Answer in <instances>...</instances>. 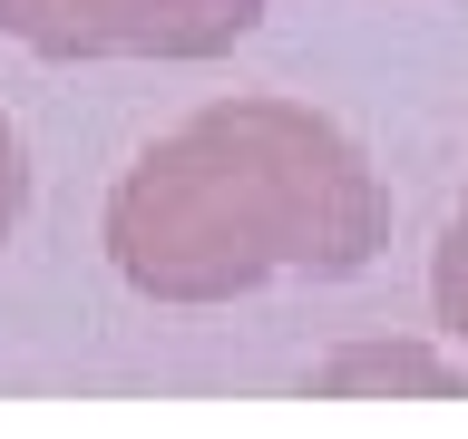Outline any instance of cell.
I'll return each instance as SVG.
<instances>
[{
    "label": "cell",
    "instance_id": "cell-1",
    "mask_svg": "<svg viewBox=\"0 0 468 439\" xmlns=\"http://www.w3.org/2000/svg\"><path fill=\"white\" fill-rule=\"evenodd\" d=\"M390 244L371 156L303 98H215L108 196V263L146 303H234L283 273L342 284Z\"/></svg>",
    "mask_w": 468,
    "mask_h": 439
},
{
    "label": "cell",
    "instance_id": "cell-2",
    "mask_svg": "<svg viewBox=\"0 0 468 439\" xmlns=\"http://www.w3.org/2000/svg\"><path fill=\"white\" fill-rule=\"evenodd\" d=\"M273 0H0V39L29 59H225L263 29Z\"/></svg>",
    "mask_w": 468,
    "mask_h": 439
},
{
    "label": "cell",
    "instance_id": "cell-3",
    "mask_svg": "<svg viewBox=\"0 0 468 439\" xmlns=\"http://www.w3.org/2000/svg\"><path fill=\"white\" fill-rule=\"evenodd\" d=\"M430 313H439V332L468 351V186H459L449 234H439V254H430Z\"/></svg>",
    "mask_w": 468,
    "mask_h": 439
},
{
    "label": "cell",
    "instance_id": "cell-4",
    "mask_svg": "<svg viewBox=\"0 0 468 439\" xmlns=\"http://www.w3.org/2000/svg\"><path fill=\"white\" fill-rule=\"evenodd\" d=\"M322 391H361V380H400V391H430V401H439V391H459V380H449V371H439V361H420V351H351V361H322Z\"/></svg>",
    "mask_w": 468,
    "mask_h": 439
},
{
    "label": "cell",
    "instance_id": "cell-5",
    "mask_svg": "<svg viewBox=\"0 0 468 439\" xmlns=\"http://www.w3.org/2000/svg\"><path fill=\"white\" fill-rule=\"evenodd\" d=\"M20 205H29V146H20V127L0 117V244L20 225Z\"/></svg>",
    "mask_w": 468,
    "mask_h": 439
}]
</instances>
